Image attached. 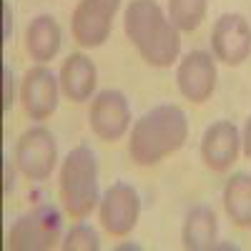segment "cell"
Listing matches in <instances>:
<instances>
[{"mask_svg":"<svg viewBox=\"0 0 251 251\" xmlns=\"http://www.w3.org/2000/svg\"><path fill=\"white\" fill-rule=\"evenodd\" d=\"M224 211L234 226H251V174H234L224 186Z\"/></svg>","mask_w":251,"mask_h":251,"instance_id":"obj_16","label":"cell"},{"mask_svg":"<svg viewBox=\"0 0 251 251\" xmlns=\"http://www.w3.org/2000/svg\"><path fill=\"white\" fill-rule=\"evenodd\" d=\"M58 80H60V91L66 93L73 103L88 100L91 93L96 91V83H98L96 63L83 53H71L66 60H63Z\"/></svg>","mask_w":251,"mask_h":251,"instance_id":"obj_13","label":"cell"},{"mask_svg":"<svg viewBox=\"0 0 251 251\" xmlns=\"http://www.w3.org/2000/svg\"><path fill=\"white\" fill-rule=\"evenodd\" d=\"M60 201L66 214L86 219L98 203V161L88 146H75L60 166Z\"/></svg>","mask_w":251,"mask_h":251,"instance_id":"obj_3","label":"cell"},{"mask_svg":"<svg viewBox=\"0 0 251 251\" xmlns=\"http://www.w3.org/2000/svg\"><path fill=\"white\" fill-rule=\"evenodd\" d=\"M123 33L153 68H169L181 53V30L156 0H131L123 13Z\"/></svg>","mask_w":251,"mask_h":251,"instance_id":"obj_1","label":"cell"},{"mask_svg":"<svg viewBox=\"0 0 251 251\" xmlns=\"http://www.w3.org/2000/svg\"><path fill=\"white\" fill-rule=\"evenodd\" d=\"M206 18V0H169V20L181 30H196Z\"/></svg>","mask_w":251,"mask_h":251,"instance_id":"obj_17","label":"cell"},{"mask_svg":"<svg viewBox=\"0 0 251 251\" xmlns=\"http://www.w3.org/2000/svg\"><path fill=\"white\" fill-rule=\"evenodd\" d=\"M58 96H60V80L53 75L46 63H38L30 68L20 86V100H23V111L33 121H46L58 108Z\"/></svg>","mask_w":251,"mask_h":251,"instance_id":"obj_10","label":"cell"},{"mask_svg":"<svg viewBox=\"0 0 251 251\" xmlns=\"http://www.w3.org/2000/svg\"><path fill=\"white\" fill-rule=\"evenodd\" d=\"M241 143H244V153L251 158V116L246 118V126H244V133H241Z\"/></svg>","mask_w":251,"mask_h":251,"instance_id":"obj_20","label":"cell"},{"mask_svg":"<svg viewBox=\"0 0 251 251\" xmlns=\"http://www.w3.org/2000/svg\"><path fill=\"white\" fill-rule=\"evenodd\" d=\"M63 216L53 203H43L23 214L8 231V249L15 251H43L60 241Z\"/></svg>","mask_w":251,"mask_h":251,"instance_id":"obj_4","label":"cell"},{"mask_svg":"<svg viewBox=\"0 0 251 251\" xmlns=\"http://www.w3.org/2000/svg\"><path fill=\"white\" fill-rule=\"evenodd\" d=\"M216 60L206 50H191L186 53L176 71V86L181 96L191 103H203L211 98L216 88Z\"/></svg>","mask_w":251,"mask_h":251,"instance_id":"obj_9","label":"cell"},{"mask_svg":"<svg viewBox=\"0 0 251 251\" xmlns=\"http://www.w3.org/2000/svg\"><path fill=\"white\" fill-rule=\"evenodd\" d=\"M188 138V118L178 106H156L143 113L131 128L128 153L138 166H156L166 156L183 149Z\"/></svg>","mask_w":251,"mask_h":251,"instance_id":"obj_2","label":"cell"},{"mask_svg":"<svg viewBox=\"0 0 251 251\" xmlns=\"http://www.w3.org/2000/svg\"><path fill=\"white\" fill-rule=\"evenodd\" d=\"M63 249L66 251H98L100 249V236L93 226L88 224H78L66 234V241H63Z\"/></svg>","mask_w":251,"mask_h":251,"instance_id":"obj_18","label":"cell"},{"mask_svg":"<svg viewBox=\"0 0 251 251\" xmlns=\"http://www.w3.org/2000/svg\"><path fill=\"white\" fill-rule=\"evenodd\" d=\"M58 161V143L43 126H33L15 143V166L30 181H46Z\"/></svg>","mask_w":251,"mask_h":251,"instance_id":"obj_5","label":"cell"},{"mask_svg":"<svg viewBox=\"0 0 251 251\" xmlns=\"http://www.w3.org/2000/svg\"><path fill=\"white\" fill-rule=\"evenodd\" d=\"M216 234H219V221L214 208L208 206H194L191 211L186 214L183 221V249L188 251H206L216 246Z\"/></svg>","mask_w":251,"mask_h":251,"instance_id":"obj_15","label":"cell"},{"mask_svg":"<svg viewBox=\"0 0 251 251\" xmlns=\"http://www.w3.org/2000/svg\"><path fill=\"white\" fill-rule=\"evenodd\" d=\"M113 13L96 5L93 0H80L71 18V30L75 43L83 48H100L111 35Z\"/></svg>","mask_w":251,"mask_h":251,"instance_id":"obj_12","label":"cell"},{"mask_svg":"<svg viewBox=\"0 0 251 251\" xmlns=\"http://www.w3.org/2000/svg\"><path fill=\"white\" fill-rule=\"evenodd\" d=\"M3 73H5V96H3V108H5V111H10V106H13V75H10V68H8V66L3 68Z\"/></svg>","mask_w":251,"mask_h":251,"instance_id":"obj_19","label":"cell"},{"mask_svg":"<svg viewBox=\"0 0 251 251\" xmlns=\"http://www.w3.org/2000/svg\"><path fill=\"white\" fill-rule=\"evenodd\" d=\"M25 50L33 60L48 63L60 50V25L53 15H38L25 30Z\"/></svg>","mask_w":251,"mask_h":251,"instance_id":"obj_14","label":"cell"},{"mask_svg":"<svg viewBox=\"0 0 251 251\" xmlns=\"http://www.w3.org/2000/svg\"><path fill=\"white\" fill-rule=\"evenodd\" d=\"M96 5H100V8H106L108 13H113L116 15V10L121 8V0H93Z\"/></svg>","mask_w":251,"mask_h":251,"instance_id":"obj_21","label":"cell"},{"mask_svg":"<svg viewBox=\"0 0 251 251\" xmlns=\"http://www.w3.org/2000/svg\"><path fill=\"white\" fill-rule=\"evenodd\" d=\"M241 136L231 121H216L203 131L201 138V158L206 169L211 171H228L239 158Z\"/></svg>","mask_w":251,"mask_h":251,"instance_id":"obj_11","label":"cell"},{"mask_svg":"<svg viewBox=\"0 0 251 251\" xmlns=\"http://www.w3.org/2000/svg\"><path fill=\"white\" fill-rule=\"evenodd\" d=\"M214 58L226 66H241L251 55V25L241 13H224L211 33Z\"/></svg>","mask_w":251,"mask_h":251,"instance_id":"obj_8","label":"cell"},{"mask_svg":"<svg viewBox=\"0 0 251 251\" xmlns=\"http://www.w3.org/2000/svg\"><path fill=\"white\" fill-rule=\"evenodd\" d=\"M88 121H91V131L100 141H108V143L121 141L131 126V106L121 91L106 88L93 98Z\"/></svg>","mask_w":251,"mask_h":251,"instance_id":"obj_6","label":"cell"},{"mask_svg":"<svg viewBox=\"0 0 251 251\" xmlns=\"http://www.w3.org/2000/svg\"><path fill=\"white\" fill-rule=\"evenodd\" d=\"M10 188H13V169L10 163H5V194H10Z\"/></svg>","mask_w":251,"mask_h":251,"instance_id":"obj_22","label":"cell"},{"mask_svg":"<svg viewBox=\"0 0 251 251\" xmlns=\"http://www.w3.org/2000/svg\"><path fill=\"white\" fill-rule=\"evenodd\" d=\"M100 226L111 236H126L133 231L141 216V199L128 183H113L100 199Z\"/></svg>","mask_w":251,"mask_h":251,"instance_id":"obj_7","label":"cell"}]
</instances>
